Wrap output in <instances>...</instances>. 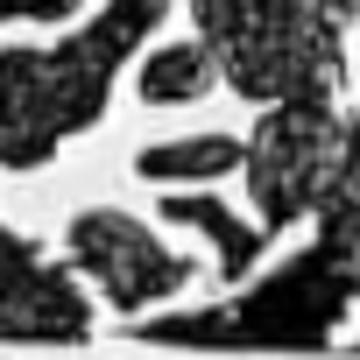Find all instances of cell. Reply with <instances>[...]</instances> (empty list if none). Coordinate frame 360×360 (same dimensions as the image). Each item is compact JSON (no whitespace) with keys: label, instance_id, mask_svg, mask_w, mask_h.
<instances>
[{"label":"cell","instance_id":"cell-3","mask_svg":"<svg viewBox=\"0 0 360 360\" xmlns=\"http://www.w3.org/2000/svg\"><path fill=\"white\" fill-rule=\"evenodd\" d=\"M191 22L219 78L255 106L339 99L346 85V22L318 0H191Z\"/></svg>","mask_w":360,"mask_h":360},{"label":"cell","instance_id":"cell-6","mask_svg":"<svg viewBox=\"0 0 360 360\" xmlns=\"http://www.w3.org/2000/svg\"><path fill=\"white\" fill-rule=\"evenodd\" d=\"M85 332H92L85 290L57 262H43L29 233H8V248H0V339H85Z\"/></svg>","mask_w":360,"mask_h":360},{"label":"cell","instance_id":"cell-4","mask_svg":"<svg viewBox=\"0 0 360 360\" xmlns=\"http://www.w3.org/2000/svg\"><path fill=\"white\" fill-rule=\"evenodd\" d=\"M240 169H248V191L269 233L304 226L332 212L346 191H360V113H346L339 99L269 106Z\"/></svg>","mask_w":360,"mask_h":360},{"label":"cell","instance_id":"cell-11","mask_svg":"<svg viewBox=\"0 0 360 360\" xmlns=\"http://www.w3.org/2000/svg\"><path fill=\"white\" fill-rule=\"evenodd\" d=\"M85 0H0V22H71Z\"/></svg>","mask_w":360,"mask_h":360},{"label":"cell","instance_id":"cell-8","mask_svg":"<svg viewBox=\"0 0 360 360\" xmlns=\"http://www.w3.org/2000/svg\"><path fill=\"white\" fill-rule=\"evenodd\" d=\"M240 155H248V141H233V134H191V141H155V148H141L134 155V176H148V184H205V176H226V169H240Z\"/></svg>","mask_w":360,"mask_h":360},{"label":"cell","instance_id":"cell-5","mask_svg":"<svg viewBox=\"0 0 360 360\" xmlns=\"http://www.w3.org/2000/svg\"><path fill=\"white\" fill-rule=\"evenodd\" d=\"M64 248H71V269H85L99 290H106V304L113 311H141V304H169L176 290H191V262L184 255H169L141 219H127V212H78L71 219V233H64Z\"/></svg>","mask_w":360,"mask_h":360},{"label":"cell","instance_id":"cell-7","mask_svg":"<svg viewBox=\"0 0 360 360\" xmlns=\"http://www.w3.org/2000/svg\"><path fill=\"white\" fill-rule=\"evenodd\" d=\"M162 219H169V226H198V233L212 240V255H219V283H240V276L269 255V226H248L240 212H226V205L205 198V191H184V198L162 191Z\"/></svg>","mask_w":360,"mask_h":360},{"label":"cell","instance_id":"cell-9","mask_svg":"<svg viewBox=\"0 0 360 360\" xmlns=\"http://www.w3.org/2000/svg\"><path fill=\"white\" fill-rule=\"evenodd\" d=\"M219 85V64L205 43H162L141 57V99L148 106H191Z\"/></svg>","mask_w":360,"mask_h":360},{"label":"cell","instance_id":"cell-2","mask_svg":"<svg viewBox=\"0 0 360 360\" xmlns=\"http://www.w3.org/2000/svg\"><path fill=\"white\" fill-rule=\"evenodd\" d=\"M353 304H360L353 255H346L339 226L318 219V240L304 255H290L248 297L205 304V311L141 318L134 339H148V346H198V353H332V339H339Z\"/></svg>","mask_w":360,"mask_h":360},{"label":"cell","instance_id":"cell-1","mask_svg":"<svg viewBox=\"0 0 360 360\" xmlns=\"http://www.w3.org/2000/svg\"><path fill=\"white\" fill-rule=\"evenodd\" d=\"M162 8L169 0H106L57 50H0V169H36L85 134L106 113L120 64L155 36Z\"/></svg>","mask_w":360,"mask_h":360},{"label":"cell","instance_id":"cell-10","mask_svg":"<svg viewBox=\"0 0 360 360\" xmlns=\"http://www.w3.org/2000/svg\"><path fill=\"white\" fill-rule=\"evenodd\" d=\"M318 219L339 226V240H346V255H353V283H360V191H346V198H339L332 212H318ZM346 353H360V339H353Z\"/></svg>","mask_w":360,"mask_h":360},{"label":"cell","instance_id":"cell-12","mask_svg":"<svg viewBox=\"0 0 360 360\" xmlns=\"http://www.w3.org/2000/svg\"><path fill=\"white\" fill-rule=\"evenodd\" d=\"M8 233H15V226H0V248H8Z\"/></svg>","mask_w":360,"mask_h":360}]
</instances>
